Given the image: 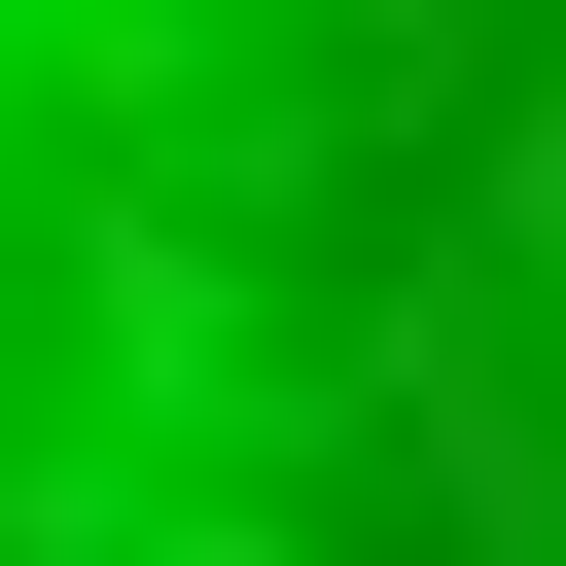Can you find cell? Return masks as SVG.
Returning <instances> with one entry per match:
<instances>
[{"mask_svg":"<svg viewBox=\"0 0 566 566\" xmlns=\"http://www.w3.org/2000/svg\"><path fill=\"white\" fill-rule=\"evenodd\" d=\"M0 566H566V0H0Z\"/></svg>","mask_w":566,"mask_h":566,"instance_id":"6da1fadb","label":"cell"}]
</instances>
